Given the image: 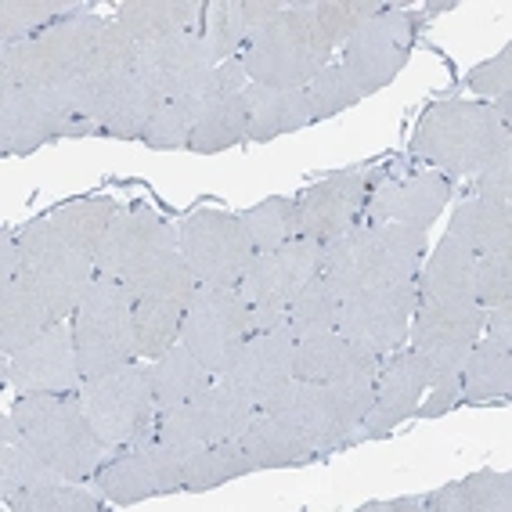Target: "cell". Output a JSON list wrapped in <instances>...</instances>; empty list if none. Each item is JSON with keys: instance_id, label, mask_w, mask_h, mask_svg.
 Instances as JSON below:
<instances>
[{"instance_id": "cell-1", "label": "cell", "mask_w": 512, "mask_h": 512, "mask_svg": "<svg viewBox=\"0 0 512 512\" xmlns=\"http://www.w3.org/2000/svg\"><path fill=\"white\" fill-rule=\"evenodd\" d=\"M94 275L119 278L134 300L188 303L195 293L177 224L159 217L152 206H127L116 213L94 256Z\"/></svg>"}, {"instance_id": "cell-2", "label": "cell", "mask_w": 512, "mask_h": 512, "mask_svg": "<svg viewBox=\"0 0 512 512\" xmlns=\"http://www.w3.org/2000/svg\"><path fill=\"white\" fill-rule=\"evenodd\" d=\"M426 231L404 224H357L325 246V271L339 300L361 289L415 282L426 260Z\"/></svg>"}, {"instance_id": "cell-3", "label": "cell", "mask_w": 512, "mask_h": 512, "mask_svg": "<svg viewBox=\"0 0 512 512\" xmlns=\"http://www.w3.org/2000/svg\"><path fill=\"white\" fill-rule=\"evenodd\" d=\"M11 419L19 422L26 440L73 484H91L112 448L94 433L80 408V397L69 394H19L11 401Z\"/></svg>"}, {"instance_id": "cell-4", "label": "cell", "mask_w": 512, "mask_h": 512, "mask_svg": "<svg viewBox=\"0 0 512 512\" xmlns=\"http://www.w3.org/2000/svg\"><path fill=\"white\" fill-rule=\"evenodd\" d=\"M512 134L494 119L487 101L448 98L422 112L412 134V156L444 177H476L491 163L498 141Z\"/></svg>"}, {"instance_id": "cell-5", "label": "cell", "mask_w": 512, "mask_h": 512, "mask_svg": "<svg viewBox=\"0 0 512 512\" xmlns=\"http://www.w3.org/2000/svg\"><path fill=\"white\" fill-rule=\"evenodd\" d=\"M372 397H375V383L325 386V383L293 379L260 412L289 422L314 448L318 462H325L329 455L354 448V437L361 430V422H365L368 408H372Z\"/></svg>"}, {"instance_id": "cell-6", "label": "cell", "mask_w": 512, "mask_h": 512, "mask_svg": "<svg viewBox=\"0 0 512 512\" xmlns=\"http://www.w3.org/2000/svg\"><path fill=\"white\" fill-rule=\"evenodd\" d=\"M332 55L336 51L325 44L311 15V0H289L285 15H278L260 37L246 44L242 69L249 83L293 91V87H307L325 65L336 62Z\"/></svg>"}, {"instance_id": "cell-7", "label": "cell", "mask_w": 512, "mask_h": 512, "mask_svg": "<svg viewBox=\"0 0 512 512\" xmlns=\"http://www.w3.org/2000/svg\"><path fill=\"white\" fill-rule=\"evenodd\" d=\"M105 22L109 19L80 8L33 40L0 47V87H62L80 80Z\"/></svg>"}, {"instance_id": "cell-8", "label": "cell", "mask_w": 512, "mask_h": 512, "mask_svg": "<svg viewBox=\"0 0 512 512\" xmlns=\"http://www.w3.org/2000/svg\"><path fill=\"white\" fill-rule=\"evenodd\" d=\"M134 307L138 300L112 275H94L91 285L83 289L73 318H69L83 379L138 361Z\"/></svg>"}, {"instance_id": "cell-9", "label": "cell", "mask_w": 512, "mask_h": 512, "mask_svg": "<svg viewBox=\"0 0 512 512\" xmlns=\"http://www.w3.org/2000/svg\"><path fill=\"white\" fill-rule=\"evenodd\" d=\"M80 408L112 451L156 437V397H152V361L138 357L123 368L83 379Z\"/></svg>"}, {"instance_id": "cell-10", "label": "cell", "mask_w": 512, "mask_h": 512, "mask_svg": "<svg viewBox=\"0 0 512 512\" xmlns=\"http://www.w3.org/2000/svg\"><path fill=\"white\" fill-rule=\"evenodd\" d=\"M325 271V246L314 238H293L289 246L256 253L246 278L238 282V296L246 300L253 332L285 325V311L303 285Z\"/></svg>"}, {"instance_id": "cell-11", "label": "cell", "mask_w": 512, "mask_h": 512, "mask_svg": "<svg viewBox=\"0 0 512 512\" xmlns=\"http://www.w3.org/2000/svg\"><path fill=\"white\" fill-rule=\"evenodd\" d=\"M119 206L112 199L65 202L40 213L19 231L22 267L26 264H94L98 246Z\"/></svg>"}, {"instance_id": "cell-12", "label": "cell", "mask_w": 512, "mask_h": 512, "mask_svg": "<svg viewBox=\"0 0 512 512\" xmlns=\"http://www.w3.org/2000/svg\"><path fill=\"white\" fill-rule=\"evenodd\" d=\"M415 37H419V15H412L401 4H386L372 22H365L347 44L339 47L343 51L339 65L354 80L361 98L386 91L401 76V69L412 58Z\"/></svg>"}, {"instance_id": "cell-13", "label": "cell", "mask_w": 512, "mask_h": 512, "mask_svg": "<svg viewBox=\"0 0 512 512\" xmlns=\"http://www.w3.org/2000/svg\"><path fill=\"white\" fill-rule=\"evenodd\" d=\"M177 238H181V256L195 285L238 289L256 256L238 213L192 210L177 224Z\"/></svg>"}, {"instance_id": "cell-14", "label": "cell", "mask_w": 512, "mask_h": 512, "mask_svg": "<svg viewBox=\"0 0 512 512\" xmlns=\"http://www.w3.org/2000/svg\"><path fill=\"white\" fill-rule=\"evenodd\" d=\"M484 314L476 303H437L415 311L408 347L422 357L430 386H462V365L476 339L484 336Z\"/></svg>"}, {"instance_id": "cell-15", "label": "cell", "mask_w": 512, "mask_h": 512, "mask_svg": "<svg viewBox=\"0 0 512 512\" xmlns=\"http://www.w3.org/2000/svg\"><path fill=\"white\" fill-rule=\"evenodd\" d=\"M184 458L177 448L163 444L159 437L116 448L109 462L94 473L91 487L109 505H138L148 498L184 491Z\"/></svg>"}, {"instance_id": "cell-16", "label": "cell", "mask_w": 512, "mask_h": 512, "mask_svg": "<svg viewBox=\"0 0 512 512\" xmlns=\"http://www.w3.org/2000/svg\"><path fill=\"white\" fill-rule=\"evenodd\" d=\"M62 87L76 116H87L91 123H98L101 138L112 141H141L145 127L163 105L159 94L138 73L105 76V80L80 76V80L62 83Z\"/></svg>"}, {"instance_id": "cell-17", "label": "cell", "mask_w": 512, "mask_h": 512, "mask_svg": "<svg viewBox=\"0 0 512 512\" xmlns=\"http://www.w3.org/2000/svg\"><path fill=\"white\" fill-rule=\"evenodd\" d=\"M415 311H419L415 282L375 285V289L343 296L336 332H343L357 347H365L368 354L383 361L386 354L408 347V329H412Z\"/></svg>"}, {"instance_id": "cell-18", "label": "cell", "mask_w": 512, "mask_h": 512, "mask_svg": "<svg viewBox=\"0 0 512 512\" xmlns=\"http://www.w3.org/2000/svg\"><path fill=\"white\" fill-rule=\"evenodd\" d=\"M249 336H253V321H249V307L238 296V289L195 285L192 300L184 307L181 343L210 368L213 379Z\"/></svg>"}, {"instance_id": "cell-19", "label": "cell", "mask_w": 512, "mask_h": 512, "mask_svg": "<svg viewBox=\"0 0 512 512\" xmlns=\"http://www.w3.org/2000/svg\"><path fill=\"white\" fill-rule=\"evenodd\" d=\"M256 415V404L231 390V386L213 379L195 401L181 404L174 412H166L156 419V437L181 455L206 448V444H220V440L242 437L249 422Z\"/></svg>"}, {"instance_id": "cell-20", "label": "cell", "mask_w": 512, "mask_h": 512, "mask_svg": "<svg viewBox=\"0 0 512 512\" xmlns=\"http://www.w3.org/2000/svg\"><path fill=\"white\" fill-rule=\"evenodd\" d=\"M134 73L159 94V101L202 105V98H206L213 83V73H217V62H213V51L206 44V33L192 29V33H181V37L141 47Z\"/></svg>"}, {"instance_id": "cell-21", "label": "cell", "mask_w": 512, "mask_h": 512, "mask_svg": "<svg viewBox=\"0 0 512 512\" xmlns=\"http://www.w3.org/2000/svg\"><path fill=\"white\" fill-rule=\"evenodd\" d=\"M73 116L65 87H0V152L33 156L47 141H62Z\"/></svg>"}, {"instance_id": "cell-22", "label": "cell", "mask_w": 512, "mask_h": 512, "mask_svg": "<svg viewBox=\"0 0 512 512\" xmlns=\"http://www.w3.org/2000/svg\"><path fill=\"white\" fill-rule=\"evenodd\" d=\"M296 332L289 325L278 329L253 332V336L228 357V365L217 372V383L231 386L238 394L264 408L282 386L293 383V361H296Z\"/></svg>"}, {"instance_id": "cell-23", "label": "cell", "mask_w": 512, "mask_h": 512, "mask_svg": "<svg viewBox=\"0 0 512 512\" xmlns=\"http://www.w3.org/2000/svg\"><path fill=\"white\" fill-rule=\"evenodd\" d=\"M4 383L15 394H80L83 375L73 343V325L62 321L40 339H33L29 347H22L19 354L4 357Z\"/></svg>"}, {"instance_id": "cell-24", "label": "cell", "mask_w": 512, "mask_h": 512, "mask_svg": "<svg viewBox=\"0 0 512 512\" xmlns=\"http://www.w3.org/2000/svg\"><path fill=\"white\" fill-rule=\"evenodd\" d=\"M426 390H430V375H426V365H422V357L412 347L386 354L383 365H379V379H375L372 408H368L354 444L386 440L401 422L415 419Z\"/></svg>"}, {"instance_id": "cell-25", "label": "cell", "mask_w": 512, "mask_h": 512, "mask_svg": "<svg viewBox=\"0 0 512 512\" xmlns=\"http://www.w3.org/2000/svg\"><path fill=\"white\" fill-rule=\"evenodd\" d=\"M372 177L357 174H332L314 181L296 195V210H300V238H314L321 246H329L343 238L350 228L365 220L368 199H372Z\"/></svg>"}, {"instance_id": "cell-26", "label": "cell", "mask_w": 512, "mask_h": 512, "mask_svg": "<svg viewBox=\"0 0 512 512\" xmlns=\"http://www.w3.org/2000/svg\"><path fill=\"white\" fill-rule=\"evenodd\" d=\"M73 311V300H65L51 285L29 275H19L15 282L0 285V350H4V357L19 354L47 329L69 321Z\"/></svg>"}, {"instance_id": "cell-27", "label": "cell", "mask_w": 512, "mask_h": 512, "mask_svg": "<svg viewBox=\"0 0 512 512\" xmlns=\"http://www.w3.org/2000/svg\"><path fill=\"white\" fill-rule=\"evenodd\" d=\"M451 202V177L437 170H422L408 177H386L372 188L361 224H404L426 231Z\"/></svg>"}, {"instance_id": "cell-28", "label": "cell", "mask_w": 512, "mask_h": 512, "mask_svg": "<svg viewBox=\"0 0 512 512\" xmlns=\"http://www.w3.org/2000/svg\"><path fill=\"white\" fill-rule=\"evenodd\" d=\"M379 357L357 347L354 339L343 332H318L303 336L296 343L293 379L303 383H325V386H354V383H375L379 379Z\"/></svg>"}, {"instance_id": "cell-29", "label": "cell", "mask_w": 512, "mask_h": 512, "mask_svg": "<svg viewBox=\"0 0 512 512\" xmlns=\"http://www.w3.org/2000/svg\"><path fill=\"white\" fill-rule=\"evenodd\" d=\"M476 260L480 256L458 242L455 235H440L433 253L422 260L415 275V293L419 307H437V303H473V282H476Z\"/></svg>"}, {"instance_id": "cell-30", "label": "cell", "mask_w": 512, "mask_h": 512, "mask_svg": "<svg viewBox=\"0 0 512 512\" xmlns=\"http://www.w3.org/2000/svg\"><path fill=\"white\" fill-rule=\"evenodd\" d=\"M249 141V105L246 91H206L195 116L192 138H188V152L199 156H217Z\"/></svg>"}, {"instance_id": "cell-31", "label": "cell", "mask_w": 512, "mask_h": 512, "mask_svg": "<svg viewBox=\"0 0 512 512\" xmlns=\"http://www.w3.org/2000/svg\"><path fill=\"white\" fill-rule=\"evenodd\" d=\"M246 105H249V141H256V145L285 138V134H296V130L314 123L307 87L278 91V87H264V83H246Z\"/></svg>"}, {"instance_id": "cell-32", "label": "cell", "mask_w": 512, "mask_h": 512, "mask_svg": "<svg viewBox=\"0 0 512 512\" xmlns=\"http://www.w3.org/2000/svg\"><path fill=\"white\" fill-rule=\"evenodd\" d=\"M202 11L206 4L199 0H127L116 8V22L145 47L202 29Z\"/></svg>"}, {"instance_id": "cell-33", "label": "cell", "mask_w": 512, "mask_h": 512, "mask_svg": "<svg viewBox=\"0 0 512 512\" xmlns=\"http://www.w3.org/2000/svg\"><path fill=\"white\" fill-rule=\"evenodd\" d=\"M238 444H242V451L249 455L256 473H260V469H300V466L318 462L314 448L289 426V422L260 412V408H256L253 422L242 430Z\"/></svg>"}, {"instance_id": "cell-34", "label": "cell", "mask_w": 512, "mask_h": 512, "mask_svg": "<svg viewBox=\"0 0 512 512\" xmlns=\"http://www.w3.org/2000/svg\"><path fill=\"white\" fill-rule=\"evenodd\" d=\"M448 235L466 242L476 256L512 253V206L491 199H462L451 213Z\"/></svg>"}, {"instance_id": "cell-35", "label": "cell", "mask_w": 512, "mask_h": 512, "mask_svg": "<svg viewBox=\"0 0 512 512\" xmlns=\"http://www.w3.org/2000/svg\"><path fill=\"white\" fill-rule=\"evenodd\" d=\"M55 480H65V476L55 466H47L40 451L19 430V422L11 419V412H4L0 419V498L8 502L15 494L33 491L40 484H55Z\"/></svg>"}, {"instance_id": "cell-36", "label": "cell", "mask_w": 512, "mask_h": 512, "mask_svg": "<svg viewBox=\"0 0 512 512\" xmlns=\"http://www.w3.org/2000/svg\"><path fill=\"white\" fill-rule=\"evenodd\" d=\"M512 397V347L480 336L462 365L458 404H505Z\"/></svg>"}, {"instance_id": "cell-37", "label": "cell", "mask_w": 512, "mask_h": 512, "mask_svg": "<svg viewBox=\"0 0 512 512\" xmlns=\"http://www.w3.org/2000/svg\"><path fill=\"white\" fill-rule=\"evenodd\" d=\"M210 383H213V372L184 343L170 347L159 361H152V397H156L159 415L195 401Z\"/></svg>"}, {"instance_id": "cell-38", "label": "cell", "mask_w": 512, "mask_h": 512, "mask_svg": "<svg viewBox=\"0 0 512 512\" xmlns=\"http://www.w3.org/2000/svg\"><path fill=\"white\" fill-rule=\"evenodd\" d=\"M512 509V473L476 469L466 480L433 491L430 512H509Z\"/></svg>"}, {"instance_id": "cell-39", "label": "cell", "mask_w": 512, "mask_h": 512, "mask_svg": "<svg viewBox=\"0 0 512 512\" xmlns=\"http://www.w3.org/2000/svg\"><path fill=\"white\" fill-rule=\"evenodd\" d=\"M249 473H256V469L246 451H242V444H238V437L220 440V444H206V448L184 458V491H213V487H224L228 480H238V476Z\"/></svg>"}, {"instance_id": "cell-40", "label": "cell", "mask_w": 512, "mask_h": 512, "mask_svg": "<svg viewBox=\"0 0 512 512\" xmlns=\"http://www.w3.org/2000/svg\"><path fill=\"white\" fill-rule=\"evenodd\" d=\"M242 228H246L249 242L256 253H271V249L289 246L293 238H300V210H296V195H271V199L256 202L253 210L238 213Z\"/></svg>"}, {"instance_id": "cell-41", "label": "cell", "mask_w": 512, "mask_h": 512, "mask_svg": "<svg viewBox=\"0 0 512 512\" xmlns=\"http://www.w3.org/2000/svg\"><path fill=\"white\" fill-rule=\"evenodd\" d=\"M184 307H188V303H177V300H138V307H134L138 357L159 361L166 350L181 343Z\"/></svg>"}, {"instance_id": "cell-42", "label": "cell", "mask_w": 512, "mask_h": 512, "mask_svg": "<svg viewBox=\"0 0 512 512\" xmlns=\"http://www.w3.org/2000/svg\"><path fill=\"white\" fill-rule=\"evenodd\" d=\"M339 293L332 289V282L325 275H318L314 282H307L296 293V300L285 311V325L296 332V339L318 336V332H336L339 325Z\"/></svg>"}, {"instance_id": "cell-43", "label": "cell", "mask_w": 512, "mask_h": 512, "mask_svg": "<svg viewBox=\"0 0 512 512\" xmlns=\"http://www.w3.org/2000/svg\"><path fill=\"white\" fill-rule=\"evenodd\" d=\"M83 4H62V0H4L0 4V47H15L33 40L58 19L80 11Z\"/></svg>"}, {"instance_id": "cell-44", "label": "cell", "mask_w": 512, "mask_h": 512, "mask_svg": "<svg viewBox=\"0 0 512 512\" xmlns=\"http://www.w3.org/2000/svg\"><path fill=\"white\" fill-rule=\"evenodd\" d=\"M4 505L11 512H101L109 502L98 491H87L83 484L55 480V484H40L33 491L15 494Z\"/></svg>"}, {"instance_id": "cell-45", "label": "cell", "mask_w": 512, "mask_h": 512, "mask_svg": "<svg viewBox=\"0 0 512 512\" xmlns=\"http://www.w3.org/2000/svg\"><path fill=\"white\" fill-rule=\"evenodd\" d=\"M202 33L213 51V62H235L246 51V15L242 0H210L202 11Z\"/></svg>"}, {"instance_id": "cell-46", "label": "cell", "mask_w": 512, "mask_h": 512, "mask_svg": "<svg viewBox=\"0 0 512 512\" xmlns=\"http://www.w3.org/2000/svg\"><path fill=\"white\" fill-rule=\"evenodd\" d=\"M383 8L386 4H375V0H311V15L332 51H339L357 29L372 22Z\"/></svg>"}, {"instance_id": "cell-47", "label": "cell", "mask_w": 512, "mask_h": 512, "mask_svg": "<svg viewBox=\"0 0 512 512\" xmlns=\"http://www.w3.org/2000/svg\"><path fill=\"white\" fill-rule=\"evenodd\" d=\"M138 55H141L138 40L130 37L116 19H109L105 29H101L98 44H94L91 58H87V65H83V76H87V80H105V76L134 73Z\"/></svg>"}, {"instance_id": "cell-48", "label": "cell", "mask_w": 512, "mask_h": 512, "mask_svg": "<svg viewBox=\"0 0 512 512\" xmlns=\"http://www.w3.org/2000/svg\"><path fill=\"white\" fill-rule=\"evenodd\" d=\"M195 116H199V105H192V101H163L156 116H152V123L145 127V134H141V145L152 148V152L188 148Z\"/></svg>"}, {"instance_id": "cell-49", "label": "cell", "mask_w": 512, "mask_h": 512, "mask_svg": "<svg viewBox=\"0 0 512 512\" xmlns=\"http://www.w3.org/2000/svg\"><path fill=\"white\" fill-rule=\"evenodd\" d=\"M307 101H311V119L318 123V119H332V116H339V112L354 109L357 101H361V91H357L354 80L343 73V65L329 62L311 83H307Z\"/></svg>"}, {"instance_id": "cell-50", "label": "cell", "mask_w": 512, "mask_h": 512, "mask_svg": "<svg viewBox=\"0 0 512 512\" xmlns=\"http://www.w3.org/2000/svg\"><path fill=\"white\" fill-rule=\"evenodd\" d=\"M473 303L484 311L512 303V253H491L476 260Z\"/></svg>"}, {"instance_id": "cell-51", "label": "cell", "mask_w": 512, "mask_h": 512, "mask_svg": "<svg viewBox=\"0 0 512 512\" xmlns=\"http://www.w3.org/2000/svg\"><path fill=\"white\" fill-rule=\"evenodd\" d=\"M473 181H476V195H480V199L512 206V134H505V138L498 141L491 163H487Z\"/></svg>"}, {"instance_id": "cell-52", "label": "cell", "mask_w": 512, "mask_h": 512, "mask_svg": "<svg viewBox=\"0 0 512 512\" xmlns=\"http://www.w3.org/2000/svg\"><path fill=\"white\" fill-rule=\"evenodd\" d=\"M466 87L484 101L498 98L502 91H512V47H502L491 62H480L476 69H469Z\"/></svg>"}, {"instance_id": "cell-53", "label": "cell", "mask_w": 512, "mask_h": 512, "mask_svg": "<svg viewBox=\"0 0 512 512\" xmlns=\"http://www.w3.org/2000/svg\"><path fill=\"white\" fill-rule=\"evenodd\" d=\"M19 275H22L19 231H4V238H0V285L15 282Z\"/></svg>"}, {"instance_id": "cell-54", "label": "cell", "mask_w": 512, "mask_h": 512, "mask_svg": "<svg viewBox=\"0 0 512 512\" xmlns=\"http://www.w3.org/2000/svg\"><path fill=\"white\" fill-rule=\"evenodd\" d=\"M484 336L502 343V347H512V303H502V307H491L484 314Z\"/></svg>"}, {"instance_id": "cell-55", "label": "cell", "mask_w": 512, "mask_h": 512, "mask_svg": "<svg viewBox=\"0 0 512 512\" xmlns=\"http://www.w3.org/2000/svg\"><path fill=\"white\" fill-rule=\"evenodd\" d=\"M433 494H404V498H390V502H365L361 512H430Z\"/></svg>"}, {"instance_id": "cell-56", "label": "cell", "mask_w": 512, "mask_h": 512, "mask_svg": "<svg viewBox=\"0 0 512 512\" xmlns=\"http://www.w3.org/2000/svg\"><path fill=\"white\" fill-rule=\"evenodd\" d=\"M455 8V4H426V8H422V15H419V22L422 19H437V15H444V11H451Z\"/></svg>"}]
</instances>
